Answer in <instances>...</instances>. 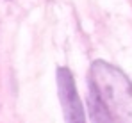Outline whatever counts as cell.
Returning <instances> with one entry per match:
<instances>
[{
  "label": "cell",
  "instance_id": "6da1fadb",
  "mask_svg": "<svg viewBox=\"0 0 132 123\" xmlns=\"http://www.w3.org/2000/svg\"><path fill=\"white\" fill-rule=\"evenodd\" d=\"M89 86L98 93L112 118L120 123H132V82L118 66L102 59L93 61Z\"/></svg>",
  "mask_w": 132,
  "mask_h": 123
},
{
  "label": "cell",
  "instance_id": "7a4b0ae2",
  "mask_svg": "<svg viewBox=\"0 0 132 123\" xmlns=\"http://www.w3.org/2000/svg\"><path fill=\"white\" fill-rule=\"evenodd\" d=\"M57 93H59V100L63 105V114H64L66 123H86V114H84V107L80 102L77 86L73 73L70 71V68L59 66L57 73Z\"/></svg>",
  "mask_w": 132,
  "mask_h": 123
},
{
  "label": "cell",
  "instance_id": "3957f363",
  "mask_svg": "<svg viewBox=\"0 0 132 123\" xmlns=\"http://www.w3.org/2000/svg\"><path fill=\"white\" fill-rule=\"evenodd\" d=\"M88 112H89L91 123H114L107 107L104 105L98 93L91 86H89V93H88Z\"/></svg>",
  "mask_w": 132,
  "mask_h": 123
}]
</instances>
